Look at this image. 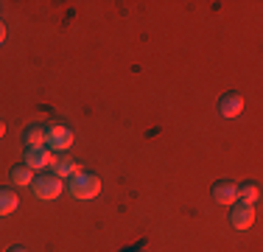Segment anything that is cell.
Instances as JSON below:
<instances>
[{"label": "cell", "instance_id": "1", "mask_svg": "<svg viewBox=\"0 0 263 252\" xmlns=\"http://www.w3.org/2000/svg\"><path fill=\"white\" fill-rule=\"evenodd\" d=\"M67 193L76 199H96L101 193V179H98V174L79 171L76 176L67 179Z\"/></svg>", "mask_w": 263, "mask_h": 252}, {"label": "cell", "instance_id": "2", "mask_svg": "<svg viewBox=\"0 0 263 252\" xmlns=\"http://www.w3.org/2000/svg\"><path fill=\"white\" fill-rule=\"evenodd\" d=\"M73 129L65 123H48L45 126V149H51L53 154H65L73 146Z\"/></svg>", "mask_w": 263, "mask_h": 252}, {"label": "cell", "instance_id": "3", "mask_svg": "<svg viewBox=\"0 0 263 252\" xmlns=\"http://www.w3.org/2000/svg\"><path fill=\"white\" fill-rule=\"evenodd\" d=\"M31 191H34L36 199H45V202L59 199L62 191H65V179H59V176H53V174H40L31 182Z\"/></svg>", "mask_w": 263, "mask_h": 252}, {"label": "cell", "instance_id": "4", "mask_svg": "<svg viewBox=\"0 0 263 252\" xmlns=\"http://www.w3.org/2000/svg\"><path fill=\"white\" fill-rule=\"evenodd\" d=\"M230 224L233 230H249L255 224V205H243V202H235L233 210H230Z\"/></svg>", "mask_w": 263, "mask_h": 252}, {"label": "cell", "instance_id": "5", "mask_svg": "<svg viewBox=\"0 0 263 252\" xmlns=\"http://www.w3.org/2000/svg\"><path fill=\"white\" fill-rule=\"evenodd\" d=\"M81 171V166L76 160H73L70 154H53V160H51V174L53 176H59V179H70V176H76Z\"/></svg>", "mask_w": 263, "mask_h": 252}, {"label": "cell", "instance_id": "6", "mask_svg": "<svg viewBox=\"0 0 263 252\" xmlns=\"http://www.w3.org/2000/svg\"><path fill=\"white\" fill-rule=\"evenodd\" d=\"M213 199H216L218 205H224V207H233L238 202V185L230 182V179H218L216 185H213Z\"/></svg>", "mask_w": 263, "mask_h": 252}, {"label": "cell", "instance_id": "7", "mask_svg": "<svg viewBox=\"0 0 263 252\" xmlns=\"http://www.w3.org/2000/svg\"><path fill=\"white\" fill-rule=\"evenodd\" d=\"M51 160H53V151L40 146V149H26V166L31 171H42V168H51Z\"/></svg>", "mask_w": 263, "mask_h": 252}, {"label": "cell", "instance_id": "8", "mask_svg": "<svg viewBox=\"0 0 263 252\" xmlns=\"http://www.w3.org/2000/svg\"><path fill=\"white\" fill-rule=\"evenodd\" d=\"M243 110V96L241 93H224L221 101H218V112H221L224 118H238Z\"/></svg>", "mask_w": 263, "mask_h": 252}, {"label": "cell", "instance_id": "9", "mask_svg": "<svg viewBox=\"0 0 263 252\" xmlns=\"http://www.w3.org/2000/svg\"><path fill=\"white\" fill-rule=\"evenodd\" d=\"M23 140H26V146H28V149H40V146H45V126L31 123L28 129H26V135H23Z\"/></svg>", "mask_w": 263, "mask_h": 252}, {"label": "cell", "instance_id": "10", "mask_svg": "<svg viewBox=\"0 0 263 252\" xmlns=\"http://www.w3.org/2000/svg\"><path fill=\"white\" fill-rule=\"evenodd\" d=\"M258 199H260L258 182H241V185H238V202H243V205H255Z\"/></svg>", "mask_w": 263, "mask_h": 252}, {"label": "cell", "instance_id": "11", "mask_svg": "<svg viewBox=\"0 0 263 252\" xmlns=\"http://www.w3.org/2000/svg\"><path fill=\"white\" fill-rule=\"evenodd\" d=\"M9 179H11V185H28L31 188V182H34V171H31L28 166H14L9 171Z\"/></svg>", "mask_w": 263, "mask_h": 252}, {"label": "cell", "instance_id": "12", "mask_svg": "<svg viewBox=\"0 0 263 252\" xmlns=\"http://www.w3.org/2000/svg\"><path fill=\"white\" fill-rule=\"evenodd\" d=\"M17 205H20L17 193L9 191V188H0V216H9V213H14Z\"/></svg>", "mask_w": 263, "mask_h": 252}, {"label": "cell", "instance_id": "13", "mask_svg": "<svg viewBox=\"0 0 263 252\" xmlns=\"http://www.w3.org/2000/svg\"><path fill=\"white\" fill-rule=\"evenodd\" d=\"M6 42V25H3V20H0V45Z\"/></svg>", "mask_w": 263, "mask_h": 252}, {"label": "cell", "instance_id": "14", "mask_svg": "<svg viewBox=\"0 0 263 252\" xmlns=\"http://www.w3.org/2000/svg\"><path fill=\"white\" fill-rule=\"evenodd\" d=\"M6 252H28V249H26V247H9Z\"/></svg>", "mask_w": 263, "mask_h": 252}, {"label": "cell", "instance_id": "15", "mask_svg": "<svg viewBox=\"0 0 263 252\" xmlns=\"http://www.w3.org/2000/svg\"><path fill=\"white\" fill-rule=\"evenodd\" d=\"M3 135H6V123L0 121V137H3Z\"/></svg>", "mask_w": 263, "mask_h": 252}]
</instances>
